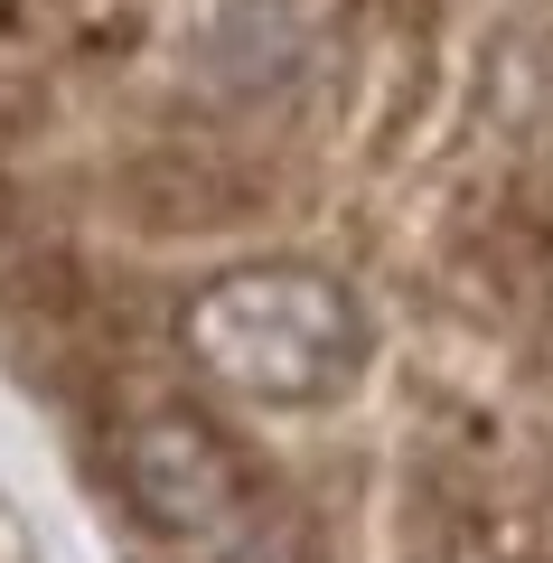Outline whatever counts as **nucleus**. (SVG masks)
Masks as SVG:
<instances>
[{"label": "nucleus", "instance_id": "f257e3e1", "mask_svg": "<svg viewBox=\"0 0 553 563\" xmlns=\"http://www.w3.org/2000/svg\"><path fill=\"white\" fill-rule=\"evenodd\" d=\"M169 339L188 376L244 413H329L376 366V310L338 263L254 254L217 273L169 310Z\"/></svg>", "mask_w": 553, "mask_h": 563}, {"label": "nucleus", "instance_id": "f03ea898", "mask_svg": "<svg viewBox=\"0 0 553 563\" xmlns=\"http://www.w3.org/2000/svg\"><path fill=\"white\" fill-rule=\"evenodd\" d=\"M113 488L132 507V526L151 544H169L178 563H207L263 517V470L235 442V422L217 404L151 395L113 422Z\"/></svg>", "mask_w": 553, "mask_h": 563}]
</instances>
